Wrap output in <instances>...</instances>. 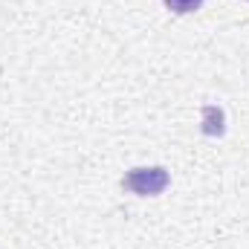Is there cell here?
<instances>
[{
    "label": "cell",
    "mask_w": 249,
    "mask_h": 249,
    "mask_svg": "<svg viewBox=\"0 0 249 249\" xmlns=\"http://www.w3.org/2000/svg\"><path fill=\"white\" fill-rule=\"evenodd\" d=\"M203 116H206V124H203V130L206 133H223V113L214 107V105H209V107H203Z\"/></svg>",
    "instance_id": "2"
},
{
    "label": "cell",
    "mask_w": 249,
    "mask_h": 249,
    "mask_svg": "<svg viewBox=\"0 0 249 249\" xmlns=\"http://www.w3.org/2000/svg\"><path fill=\"white\" fill-rule=\"evenodd\" d=\"M206 0H165V6L171 9V12H177V15H188V12H194V9H200Z\"/></svg>",
    "instance_id": "3"
},
{
    "label": "cell",
    "mask_w": 249,
    "mask_h": 249,
    "mask_svg": "<svg viewBox=\"0 0 249 249\" xmlns=\"http://www.w3.org/2000/svg\"><path fill=\"white\" fill-rule=\"evenodd\" d=\"M168 186V171L160 168V165H151V168H133L124 174V188L139 194V197H154L160 191H165Z\"/></svg>",
    "instance_id": "1"
}]
</instances>
